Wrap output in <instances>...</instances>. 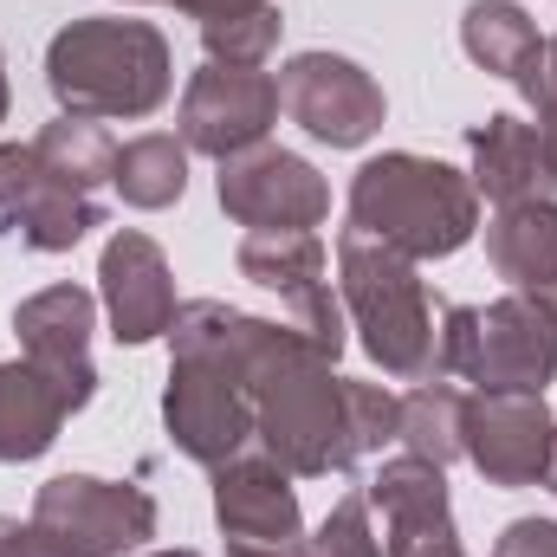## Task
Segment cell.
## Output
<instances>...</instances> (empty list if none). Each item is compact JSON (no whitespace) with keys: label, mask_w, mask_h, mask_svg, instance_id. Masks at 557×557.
Listing matches in <instances>:
<instances>
[{"label":"cell","mask_w":557,"mask_h":557,"mask_svg":"<svg viewBox=\"0 0 557 557\" xmlns=\"http://www.w3.org/2000/svg\"><path fill=\"white\" fill-rule=\"evenodd\" d=\"M175 344H208L221 350L253 403V441L273 454L292 480H331L350 473L363 454L396 441L403 396L383 383L337 376V357L311 344L298 324L253 318L227 298H188L169 324Z\"/></svg>","instance_id":"1"},{"label":"cell","mask_w":557,"mask_h":557,"mask_svg":"<svg viewBox=\"0 0 557 557\" xmlns=\"http://www.w3.org/2000/svg\"><path fill=\"white\" fill-rule=\"evenodd\" d=\"M175 85V52L162 26L124 20V13H91L52 33L46 46V91L59 117H91V124H137L169 104Z\"/></svg>","instance_id":"2"},{"label":"cell","mask_w":557,"mask_h":557,"mask_svg":"<svg viewBox=\"0 0 557 557\" xmlns=\"http://www.w3.org/2000/svg\"><path fill=\"white\" fill-rule=\"evenodd\" d=\"M350 227L396 247L403 260H447L480 234V195L473 175L416 156V149H383L350 175Z\"/></svg>","instance_id":"3"},{"label":"cell","mask_w":557,"mask_h":557,"mask_svg":"<svg viewBox=\"0 0 557 557\" xmlns=\"http://www.w3.org/2000/svg\"><path fill=\"white\" fill-rule=\"evenodd\" d=\"M337 298H344V318L383 376H396V383L441 376V318L428 305L416 260L344 227L337 234Z\"/></svg>","instance_id":"4"},{"label":"cell","mask_w":557,"mask_h":557,"mask_svg":"<svg viewBox=\"0 0 557 557\" xmlns=\"http://www.w3.org/2000/svg\"><path fill=\"white\" fill-rule=\"evenodd\" d=\"M441 376L486 396H545L557 383V318L506 292L493 305L441 311Z\"/></svg>","instance_id":"5"},{"label":"cell","mask_w":557,"mask_h":557,"mask_svg":"<svg viewBox=\"0 0 557 557\" xmlns=\"http://www.w3.org/2000/svg\"><path fill=\"white\" fill-rule=\"evenodd\" d=\"M162 428L195 467H221L247 454L253 441V403L240 370L208 344H169V383H162Z\"/></svg>","instance_id":"6"},{"label":"cell","mask_w":557,"mask_h":557,"mask_svg":"<svg viewBox=\"0 0 557 557\" xmlns=\"http://www.w3.org/2000/svg\"><path fill=\"white\" fill-rule=\"evenodd\" d=\"M156 499L131 480L98 473H52L33 493V532L52 557H131L156 539Z\"/></svg>","instance_id":"7"},{"label":"cell","mask_w":557,"mask_h":557,"mask_svg":"<svg viewBox=\"0 0 557 557\" xmlns=\"http://www.w3.org/2000/svg\"><path fill=\"white\" fill-rule=\"evenodd\" d=\"M214 195H221V214L247 234H311L331 214V182L298 149H278V143L227 156L214 175Z\"/></svg>","instance_id":"8"},{"label":"cell","mask_w":557,"mask_h":557,"mask_svg":"<svg viewBox=\"0 0 557 557\" xmlns=\"http://www.w3.org/2000/svg\"><path fill=\"white\" fill-rule=\"evenodd\" d=\"M278 111H285L311 143L363 149V143L383 131L389 98H383V85H376L357 59H344V52H292V59L278 65Z\"/></svg>","instance_id":"9"},{"label":"cell","mask_w":557,"mask_h":557,"mask_svg":"<svg viewBox=\"0 0 557 557\" xmlns=\"http://www.w3.org/2000/svg\"><path fill=\"white\" fill-rule=\"evenodd\" d=\"M460 460H473V473L486 486H545L557 460V416L545 396H467V421H460Z\"/></svg>","instance_id":"10"},{"label":"cell","mask_w":557,"mask_h":557,"mask_svg":"<svg viewBox=\"0 0 557 557\" xmlns=\"http://www.w3.org/2000/svg\"><path fill=\"white\" fill-rule=\"evenodd\" d=\"M234 267H240V278H253L260 292H273L311 344H324L331 357H344L350 318H344V298L331 292V260H324L318 234H247L240 253H234Z\"/></svg>","instance_id":"11"},{"label":"cell","mask_w":557,"mask_h":557,"mask_svg":"<svg viewBox=\"0 0 557 557\" xmlns=\"http://www.w3.org/2000/svg\"><path fill=\"white\" fill-rule=\"evenodd\" d=\"M278 124V78L260 65H201L182 91V143L195 156H240L260 149Z\"/></svg>","instance_id":"12"},{"label":"cell","mask_w":557,"mask_h":557,"mask_svg":"<svg viewBox=\"0 0 557 557\" xmlns=\"http://www.w3.org/2000/svg\"><path fill=\"white\" fill-rule=\"evenodd\" d=\"M91 331H98V298L85 285H46L33 298L13 305V337L26 350V363H39L59 396L78 409H91L98 396V363H91Z\"/></svg>","instance_id":"13"},{"label":"cell","mask_w":557,"mask_h":557,"mask_svg":"<svg viewBox=\"0 0 557 557\" xmlns=\"http://www.w3.org/2000/svg\"><path fill=\"white\" fill-rule=\"evenodd\" d=\"M363 493H370V512H383V557H467L454 499H447V467L396 454L376 467Z\"/></svg>","instance_id":"14"},{"label":"cell","mask_w":557,"mask_h":557,"mask_svg":"<svg viewBox=\"0 0 557 557\" xmlns=\"http://www.w3.org/2000/svg\"><path fill=\"white\" fill-rule=\"evenodd\" d=\"M98 298H104V318H111V337L117 344H156L169 337L175 324V273H169V253L143 234V227H117L98 253Z\"/></svg>","instance_id":"15"},{"label":"cell","mask_w":557,"mask_h":557,"mask_svg":"<svg viewBox=\"0 0 557 557\" xmlns=\"http://www.w3.org/2000/svg\"><path fill=\"white\" fill-rule=\"evenodd\" d=\"M214 525L227 532V545H292L305 539V512H298V486L273 454H234L214 467Z\"/></svg>","instance_id":"16"},{"label":"cell","mask_w":557,"mask_h":557,"mask_svg":"<svg viewBox=\"0 0 557 557\" xmlns=\"http://www.w3.org/2000/svg\"><path fill=\"white\" fill-rule=\"evenodd\" d=\"M486 260L506 278V292L545 305L557 318V201L532 195V201H506L486 221Z\"/></svg>","instance_id":"17"},{"label":"cell","mask_w":557,"mask_h":557,"mask_svg":"<svg viewBox=\"0 0 557 557\" xmlns=\"http://www.w3.org/2000/svg\"><path fill=\"white\" fill-rule=\"evenodd\" d=\"M460 52L480 72L506 78L525 104H539V91H545V33L519 0H473L460 13Z\"/></svg>","instance_id":"18"},{"label":"cell","mask_w":557,"mask_h":557,"mask_svg":"<svg viewBox=\"0 0 557 557\" xmlns=\"http://www.w3.org/2000/svg\"><path fill=\"white\" fill-rule=\"evenodd\" d=\"M467 156H473V169H467L473 195H486L493 208L552 195V175H545V156H539V131L519 111H493V117L467 124Z\"/></svg>","instance_id":"19"},{"label":"cell","mask_w":557,"mask_h":557,"mask_svg":"<svg viewBox=\"0 0 557 557\" xmlns=\"http://www.w3.org/2000/svg\"><path fill=\"white\" fill-rule=\"evenodd\" d=\"M65 416H72V403L59 396V383L39 363H26V357L0 363V460L7 467L39 460L59 441Z\"/></svg>","instance_id":"20"},{"label":"cell","mask_w":557,"mask_h":557,"mask_svg":"<svg viewBox=\"0 0 557 557\" xmlns=\"http://www.w3.org/2000/svg\"><path fill=\"white\" fill-rule=\"evenodd\" d=\"M111 188H117V201L137 208V214L175 208V201L188 195V143L169 137V131L131 137L117 149V162H111Z\"/></svg>","instance_id":"21"},{"label":"cell","mask_w":557,"mask_h":557,"mask_svg":"<svg viewBox=\"0 0 557 557\" xmlns=\"http://www.w3.org/2000/svg\"><path fill=\"white\" fill-rule=\"evenodd\" d=\"M91 227H104V208L59 175H39L33 195L7 221V234H20V247H33V253H72Z\"/></svg>","instance_id":"22"},{"label":"cell","mask_w":557,"mask_h":557,"mask_svg":"<svg viewBox=\"0 0 557 557\" xmlns=\"http://www.w3.org/2000/svg\"><path fill=\"white\" fill-rule=\"evenodd\" d=\"M460 421H467V389H454L447 376L416 383L403 396V416H396V441L403 454L434 460V467H454L460 460Z\"/></svg>","instance_id":"23"},{"label":"cell","mask_w":557,"mask_h":557,"mask_svg":"<svg viewBox=\"0 0 557 557\" xmlns=\"http://www.w3.org/2000/svg\"><path fill=\"white\" fill-rule=\"evenodd\" d=\"M33 156H39L46 175H59V182H72V188L91 195L98 182H111L117 143L104 137V124H91V117H52V124L33 137Z\"/></svg>","instance_id":"24"},{"label":"cell","mask_w":557,"mask_h":557,"mask_svg":"<svg viewBox=\"0 0 557 557\" xmlns=\"http://www.w3.org/2000/svg\"><path fill=\"white\" fill-rule=\"evenodd\" d=\"M278 33H285V13H278V0H267V7L208 20L201 26V52H208V65H267Z\"/></svg>","instance_id":"25"},{"label":"cell","mask_w":557,"mask_h":557,"mask_svg":"<svg viewBox=\"0 0 557 557\" xmlns=\"http://www.w3.org/2000/svg\"><path fill=\"white\" fill-rule=\"evenodd\" d=\"M285 557H383V539L370 525V493H344L311 539H292Z\"/></svg>","instance_id":"26"},{"label":"cell","mask_w":557,"mask_h":557,"mask_svg":"<svg viewBox=\"0 0 557 557\" xmlns=\"http://www.w3.org/2000/svg\"><path fill=\"white\" fill-rule=\"evenodd\" d=\"M39 175H46V169H39L33 143H0V234H7L13 208L33 195V182H39Z\"/></svg>","instance_id":"27"},{"label":"cell","mask_w":557,"mask_h":557,"mask_svg":"<svg viewBox=\"0 0 557 557\" xmlns=\"http://www.w3.org/2000/svg\"><path fill=\"white\" fill-rule=\"evenodd\" d=\"M493 557H557V519H512L493 539Z\"/></svg>","instance_id":"28"},{"label":"cell","mask_w":557,"mask_h":557,"mask_svg":"<svg viewBox=\"0 0 557 557\" xmlns=\"http://www.w3.org/2000/svg\"><path fill=\"white\" fill-rule=\"evenodd\" d=\"M0 557H52V545L33 532V519L20 525V519H7V512H0Z\"/></svg>","instance_id":"29"},{"label":"cell","mask_w":557,"mask_h":557,"mask_svg":"<svg viewBox=\"0 0 557 557\" xmlns=\"http://www.w3.org/2000/svg\"><path fill=\"white\" fill-rule=\"evenodd\" d=\"M532 111H539V117H532V131H539V156H545V175H552V188H557V91H545Z\"/></svg>","instance_id":"30"},{"label":"cell","mask_w":557,"mask_h":557,"mask_svg":"<svg viewBox=\"0 0 557 557\" xmlns=\"http://www.w3.org/2000/svg\"><path fill=\"white\" fill-rule=\"evenodd\" d=\"M156 7H175V13H188V20H227V13H247V7H267V0H156Z\"/></svg>","instance_id":"31"},{"label":"cell","mask_w":557,"mask_h":557,"mask_svg":"<svg viewBox=\"0 0 557 557\" xmlns=\"http://www.w3.org/2000/svg\"><path fill=\"white\" fill-rule=\"evenodd\" d=\"M227 557H285V545H227Z\"/></svg>","instance_id":"32"},{"label":"cell","mask_w":557,"mask_h":557,"mask_svg":"<svg viewBox=\"0 0 557 557\" xmlns=\"http://www.w3.org/2000/svg\"><path fill=\"white\" fill-rule=\"evenodd\" d=\"M545 91H557V39H545ZM539 91V98H545Z\"/></svg>","instance_id":"33"},{"label":"cell","mask_w":557,"mask_h":557,"mask_svg":"<svg viewBox=\"0 0 557 557\" xmlns=\"http://www.w3.org/2000/svg\"><path fill=\"white\" fill-rule=\"evenodd\" d=\"M7 104H13V91H7V59H0V124H7Z\"/></svg>","instance_id":"34"},{"label":"cell","mask_w":557,"mask_h":557,"mask_svg":"<svg viewBox=\"0 0 557 557\" xmlns=\"http://www.w3.org/2000/svg\"><path fill=\"white\" fill-rule=\"evenodd\" d=\"M131 557H201V552H131Z\"/></svg>","instance_id":"35"},{"label":"cell","mask_w":557,"mask_h":557,"mask_svg":"<svg viewBox=\"0 0 557 557\" xmlns=\"http://www.w3.org/2000/svg\"><path fill=\"white\" fill-rule=\"evenodd\" d=\"M545 486H552V493H557V460H552V480H545Z\"/></svg>","instance_id":"36"},{"label":"cell","mask_w":557,"mask_h":557,"mask_svg":"<svg viewBox=\"0 0 557 557\" xmlns=\"http://www.w3.org/2000/svg\"><path fill=\"white\" fill-rule=\"evenodd\" d=\"M124 7H143V0H124Z\"/></svg>","instance_id":"37"}]
</instances>
